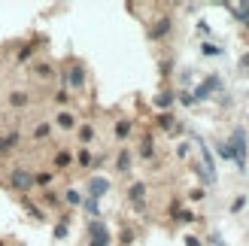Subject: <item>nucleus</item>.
Masks as SVG:
<instances>
[{
    "instance_id": "obj_23",
    "label": "nucleus",
    "mask_w": 249,
    "mask_h": 246,
    "mask_svg": "<svg viewBox=\"0 0 249 246\" xmlns=\"http://www.w3.org/2000/svg\"><path fill=\"white\" fill-rule=\"evenodd\" d=\"M64 201H67L70 207H79V204H82V194H79L76 189H67V192H64Z\"/></svg>"
},
{
    "instance_id": "obj_5",
    "label": "nucleus",
    "mask_w": 249,
    "mask_h": 246,
    "mask_svg": "<svg viewBox=\"0 0 249 246\" xmlns=\"http://www.w3.org/2000/svg\"><path fill=\"white\" fill-rule=\"evenodd\" d=\"M67 88H85V64L82 61H73L70 70H67Z\"/></svg>"
},
{
    "instance_id": "obj_11",
    "label": "nucleus",
    "mask_w": 249,
    "mask_h": 246,
    "mask_svg": "<svg viewBox=\"0 0 249 246\" xmlns=\"http://www.w3.org/2000/svg\"><path fill=\"white\" fill-rule=\"evenodd\" d=\"M173 101H177V94H173L170 88H164V91H158V94H155V106H158V109H170Z\"/></svg>"
},
{
    "instance_id": "obj_6",
    "label": "nucleus",
    "mask_w": 249,
    "mask_h": 246,
    "mask_svg": "<svg viewBox=\"0 0 249 246\" xmlns=\"http://www.w3.org/2000/svg\"><path fill=\"white\" fill-rule=\"evenodd\" d=\"M128 201H131L134 210H143V207H146V182H140V179L131 182V186H128Z\"/></svg>"
},
{
    "instance_id": "obj_19",
    "label": "nucleus",
    "mask_w": 249,
    "mask_h": 246,
    "mask_svg": "<svg viewBox=\"0 0 249 246\" xmlns=\"http://www.w3.org/2000/svg\"><path fill=\"white\" fill-rule=\"evenodd\" d=\"M58 125L64 128V131H70L73 125H76V119H73V113H67V109H61V113H58Z\"/></svg>"
},
{
    "instance_id": "obj_34",
    "label": "nucleus",
    "mask_w": 249,
    "mask_h": 246,
    "mask_svg": "<svg viewBox=\"0 0 249 246\" xmlns=\"http://www.w3.org/2000/svg\"><path fill=\"white\" fill-rule=\"evenodd\" d=\"M185 246H204L197 237H192V234H185Z\"/></svg>"
},
{
    "instance_id": "obj_8",
    "label": "nucleus",
    "mask_w": 249,
    "mask_h": 246,
    "mask_svg": "<svg viewBox=\"0 0 249 246\" xmlns=\"http://www.w3.org/2000/svg\"><path fill=\"white\" fill-rule=\"evenodd\" d=\"M18 140H21V134H18V131H6V134H0V155L12 152V149L18 146Z\"/></svg>"
},
{
    "instance_id": "obj_14",
    "label": "nucleus",
    "mask_w": 249,
    "mask_h": 246,
    "mask_svg": "<svg viewBox=\"0 0 249 246\" xmlns=\"http://www.w3.org/2000/svg\"><path fill=\"white\" fill-rule=\"evenodd\" d=\"M204 85H207V91H210V94H216V91H222V88H225V82H222V76H219V73H210V76L204 79Z\"/></svg>"
},
{
    "instance_id": "obj_4",
    "label": "nucleus",
    "mask_w": 249,
    "mask_h": 246,
    "mask_svg": "<svg viewBox=\"0 0 249 246\" xmlns=\"http://www.w3.org/2000/svg\"><path fill=\"white\" fill-rule=\"evenodd\" d=\"M107 192H109V179H107V176H91L89 182H85V198L101 201Z\"/></svg>"
},
{
    "instance_id": "obj_28",
    "label": "nucleus",
    "mask_w": 249,
    "mask_h": 246,
    "mask_svg": "<svg viewBox=\"0 0 249 246\" xmlns=\"http://www.w3.org/2000/svg\"><path fill=\"white\" fill-rule=\"evenodd\" d=\"M201 52H204V55H222V46H213V43H204V46H201Z\"/></svg>"
},
{
    "instance_id": "obj_31",
    "label": "nucleus",
    "mask_w": 249,
    "mask_h": 246,
    "mask_svg": "<svg viewBox=\"0 0 249 246\" xmlns=\"http://www.w3.org/2000/svg\"><path fill=\"white\" fill-rule=\"evenodd\" d=\"M179 104H185V106H192V104H195V97H192L189 91H179Z\"/></svg>"
},
{
    "instance_id": "obj_3",
    "label": "nucleus",
    "mask_w": 249,
    "mask_h": 246,
    "mask_svg": "<svg viewBox=\"0 0 249 246\" xmlns=\"http://www.w3.org/2000/svg\"><path fill=\"white\" fill-rule=\"evenodd\" d=\"M85 234H89V246H109L113 243V234H109V228L101 219H91L89 228H85Z\"/></svg>"
},
{
    "instance_id": "obj_22",
    "label": "nucleus",
    "mask_w": 249,
    "mask_h": 246,
    "mask_svg": "<svg viewBox=\"0 0 249 246\" xmlns=\"http://www.w3.org/2000/svg\"><path fill=\"white\" fill-rule=\"evenodd\" d=\"M158 125L164 128V131H173V128H177V119H173V113H161L158 116Z\"/></svg>"
},
{
    "instance_id": "obj_20",
    "label": "nucleus",
    "mask_w": 249,
    "mask_h": 246,
    "mask_svg": "<svg viewBox=\"0 0 249 246\" xmlns=\"http://www.w3.org/2000/svg\"><path fill=\"white\" fill-rule=\"evenodd\" d=\"M49 134H52V125H49V122H40V125L34 128V140H49Z\"/></svg>"
},
{
    "instance_id": "obj_9",
    "label": "nucleus",
    "mask_w": 249,
    "mask_h": 246,
    "mask_svg": "<svg viewBox=\"0 0 249 246\" xmlns=\"http://www.w3.org/2000/svg\"><path fill=\"white\" fill-rule=\"evenodd\" d=\"M152 155H155V137H152V134H143V140H140V158L149 161Z\"/></svg>"
},
{
    "instance_id": "obj_35",
    "label": "nucleus",
    "mask_w": 249,
    "mask_h": 246,
    "mask_svg": "<svg viewBox=\"0 0 249 246\" xmlns=\"http://www.w3.org/2000/svg\"><path fill=\"white\" fill-rule=\"evenodd\" d=\"M46 204H49V207H55V204H58V194H52V192H46Z\"/></svg>"
},
{
    "instance_id": "obj_26",
    "label": "nucleus",
    "mask_w": 249,
    "mask_h": 246,
    "mask_svg": "<svg viewBox=\"0 0 249 246\" xmlns=\"http://www.w3.org/2000/svg\"><path fill=\"white\" fill-rule=\"evenodd\" d=\"M34 46H36V43H28V46H24L21 52H18V64H24V61H31V55H34Z\"/></svg>"
},
{
    "instance_id": "obj_15",
    "label": "nucleus",
    "mask_w": 249,
    "mask_h": 246,
    "mask_svg": "<svg viewBox=\"0 0 249 246\" xmlns=\"http://www.w3.org/2000/svg\"><path fill=\"white\" fill-rule=\"evenodd\" d=\"M79 207H85V213H89L91 219H101V201H94V198H82Z\"/></svg>"
},
{
    "instance_id": "obj_7",
    "label": "nucleus",
    "mask_w": 249,
    "mask_h": 246,
    "mask_svg": "<svg viewBox=\"0 0 249 246\" xmlns=\"http://www.w3.org/2000/svg\"><path fill=\"white\" fill-rule=\"evenodd\" d=\"M170 31H173V18L170 16H161L152 28H149V40H164Z\"/></svg>"
},
{
    "instance_id": "obj_36",
    "label": "nucleus",
    "mask_w": 249,
    "mask_h": 246,
    "mask_svg": "<svg viewBox=\"0 0 249 246\" xmlns=\"http://www.w3.org/2000/svg\"><path fill=\"white\" fill-rule=\"evenodd\" d=\"M210 240H213V246H225V240H222V234H210Z\"/></svg>"
},
{
    "instance_id": "obj_18",
    "label": "nucleus",
    "mask_w": 249,
    "mask_h": 246,
    "mask_svg": "<svg viewBox=\"0 0 249 246\" xmlns=\"http://www.w3.org/2000/svg\"><path fill=\"white\" fill-rule=\"evenodd\" d=\"M73 164V152H67V149H61V152H55V167H70Z\"/></svg>"
},
{
    "instance_id": "obj_32",
    "label": "nucleus",
    "mask_w": 249,
    "mask_h": 246,
    "mask_svg": "<svg viewBox=\"0 0 249 246\" xmlns=\"http://www.w3.org/2000/svg\"><path fill=\"white\" fill-rule=\"evenodd\" d=\"M185 155H189V143H179L177 146V158H185Z\"/></svg>"
},
{
    "instance_id": "obj_25",
    "label": "nucleus",
    "mask_w": 249,
    "mask_h": 246,
    "mask_svg": "<svg viewBox=\"0 0 249 246\" xmlns=\"http://www.w3.org/2000/svg\"><path fill=\"white\" fill-rule=\"evenodd\" d=\"M216 152L225 158V161H234V155H231V146H228V143H216Z\"/></svg>"
},
{
    "instance_id": "obj_16",
    "label": "nucleus",
    "mask_w": 249,
    "mask_h": 246,
    "mask_svg": "<svg viewBox=\"0 0 249 246\" xmlns=\"http://www.w3.org/2000/svg\"><path fill=\"white\" fill-rule=\"evenodd\" d=\"M170 216L177 219V222H195V213H192V210H179V204L170 207Z\"/></svg>"
},
{
    "instance_id": "obj_27",
    "label": "nucleus",
    "mask_w": 249,
    "mask_h": 246,
    "mask_svg": "<svg viewBox=\"0 0 249 246\" xmlns=\"http://www.w3.org/2000/svg\"><path fill=\"white\" fill-rule=\"evenodd\" d=\"M64 237H67V219H61L55 225V240H64Z\"/></svg>"
},
{
    "instance_id": "obj_17",
    "label": "nucleus",
    "mask_w": 249,
    "mask_h": 246,
    "mask_svg": "<svg viewBox=\"0 0 249 246\" xmlns=\"http://www.w3.org/2000/svg\"><path fill=\"white\" fill-rule=\"evenodd\" d=\"M73 161H76L79 167H91V164H94V155H91L89 149H79L76 155H73Z\"/></svg>"
},
{
    "instance_id": "obj_12",
    "label": "nucleus",
    "mask_w": 249,
    "mask_h": 246,
    "mask_svg": "<svg viewBox=\"0 0 249 246\" xmlns=\"http://www.w3.org/2000/svg\"><path fill=\"white\" fill-rule=\"evenodd\" d=\"M131 131H134V122H131V119H119V122H116V137H119V140H128Z\"/></svg>"
},
{
    "instance_id": "obj_29",
    "label": "nucleus",
    "mask_w": 249,
    "mask_h": 246,
    "mask_svg": "<svg viewBox=\"0 0 249 246\" xmlns=\"http://www.w3.org/2000/svg\"><path fill=\"white\" fill-rule=\"evenodd\" d=\"M243 207H246V194H240V198H234V201H231V213H240Z\"/></svg>"
},
{
    "instance_id": "obj_10",
    "label": "nucleus",
    "mask_w": 249,
    "mask_h": 246,
    "mask_svg": "<svg viewBox=\"0 0 249 246\" xmlns=\"http://www.w3.org/2000/svg\"><path fill=\"white\" fill-rule=\"evenodd\" d=\"M131 164H134V152L122 149V152H119V158H116V170H119V174H128Z\"/></svg>"
},
{
    "instance_id": "obj_21",
    "label": "nucleus",
    "mask_w": 249,
    "mask_h": 246,
    "mask_svg": "<svg viewBox=\"0 0 249 246\" xmlns=\"http://www.w3.org/2000/svg\"><path fill=\"white\" fill-rule=\"evenodd\" d=\"M9 104L16 106V109H21V106H28V94H24V91H12V94H9Z\"/></svg>"
},
{
    "instance_id": "obj_30",
    "label": "nucleus",
    "mask_w": 249,
    "mask_h": 246,
    "mask_svg": "<svg viewBox=\"0 0 249 246\" xmlns=\"http://www.w3.org/2000/svg\"><path fill=\"white\" fill-rule=\"evenodd\" d=\"M24 207H28V216L31 219H36V222L43 219V210H36V204H24Z\"/></svg>"
},
{
    "instance_id": "obj_1",
    "label": "nucleus",
    "mask_w": 249,
    "mask_h": 246,
    "mask_svg": "<svg viewBox=\"0 0 249 246\" xmlns=\"http://www.w3.org/2000/svg\"><path fill=\"white\" fill-rule=\"evenodd\" d=\"M231 155H234V164H237L240 170H246V158H249V146H246V131L243 128H234L231 131Z\"/></svg>"
},
{
    "instance_id": "obj_13",
    "label": "nucleus",
    "mask_w": 249,
    "mask_h": 246,
    "mask_svg": "<svg viewBox=\"0 0 249 246\" xmlns=\"http://www.w3.org/2000/svg\"><path fill=\"white\" fill-rule=\"evenodd\" d=\"M228 9H231V16L237 18V21L249 24V3H228Z\"/></svg>"
},
{
    "instance_id": "obj_24",
    "label": "nucleus",
    "mask_w": 249,
    "mask_h": 246,
    "mask_svg": "<svg viewBox=\"0 0 249 246\" xmlns=\"http://www.w3.org/2000/svg\"><path fill=\"white\" fill-rule=\"evenodd\" d=\"M76 134H79V140H82V143H91V140H94V128H91V125H79Z\"/></svg>"
},
{
    "instance_id": "obj_2",
    "label": "nucleus",
    "mask_w": 249,
    "mask_h": 246,
    "mask_svg": "<svg viewBox=\"0 0 249 246\" xmlns=\"http://www.w3.org/2000/svg\"><path fill=\"white\" fill-rule=\"evenodd\" d=\"M6 186L12 192H31L34 189V174H31V170H24V167H12L9 174H6Z\"/></svg>"
},
{
    "instance_id": "obj_33",
    "label": "nucleus",
    "mask_w": 249,
    "mask_h": 246,
    "mask_svg": "<svg viewBox=\"0 0 249 246\" xmlns=\"http://www.w3.org/2000/svg\"><path fill=\"white\" fill-rule=\"evenodd\" d=\"M34 70H36V73H40V76H49V73H52V67H49V64H36Z\"/></svg>"
}]
</instances>
